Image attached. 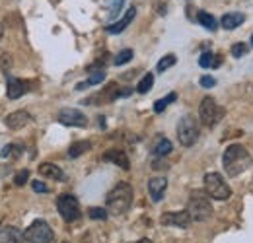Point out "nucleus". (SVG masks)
<instances>
[{
	"label": "nucleus",
	"instance_id": "nucleus-10",
	"mask_svg": "<svg viewBox=\"0 0 253 243\" xmlns=\"http://www.w3.org/2000/svg\"><path fill=\"white\" fill-rule=\"evenodd\" d=\"M160 222L164 226H175V228H187L191 222V216L187 210H179V212H166L162 214Z\"/></svg>",
	"mask_w": 253,
	"mask_h": 243
},
{
	"label": "nucleus",
	"instance_id": "nucleus-22",
	"mask_svg": "<svg viewBox=\"0 0 253 243\" xmlns=\"http://www.w3.org/2000/svg\"><path fill=\"white\" fill-rule=\"evenodd\" d=\"M90 148H92V144L88 140H78V142H74L68 148V158H78V156H82L84 152H88Z\"/></svg>",
	"mask_w": 253,
	"mask_h": 243
},
{
	"label": "nucleus",
	"instance_id": "nucleus-9",
	"mask_svg": "<svg viewBox=\"0 0 253 243\" xmlns=\"http://www.w3.org/2000/svg\"><path fill=\"white\" fill-rule=\"evenodd\" d=\"M59 122L63 124H68V126H86L88 124V119L82 111L78 109H72V107H64L59 113Z\"/></svg>",
	"mask_w": 253,
	"mask_h": 243
},
{
	"label": "nucleus",
	"instance_id": "nucleus-33",
	"mask_svg": "<svg viewBox=\"0 0 253 243\" xmlns=\"http://www.w3.org/2000/svg\"><path fill=\"white\" fill-rule=\"evenodd\" d=\"M199 82H201V86H203V88H212V86L216 84V80H214L212 76H203Z\"/></svg>",
	"mask_w": 253,
	"mask_h": 243
},
{
	"label": "nucleus",
	"instance_id": "nucleus-32",
	"mask_svg": "<svg viewBox=\"0 0 253 243\" xmlns=\"http://www.w3.org/2000/svg\"><path fill=\"white\" fill-rule=\"evenodd\" d=\"M30 179V171L28 169H22L20 173H16V177H14V183L18 185V187H22V185H26V181Z\"/></svg>",
	"mask_w": 253,
	"mask_h": 243
},
{
	"label": "nucleus",
	"instance_id": "nucleus-15",
	"mask_svg": "<svg viewBox=\"0 0 253 243\" xmlns=\"http://www.w3.org/2000/svg\"><path fill=\"white\" fill-rule=\"evenodd\" d=\"M24 234L18 228L12 226H4L0 228V243H24Z\"/></svg>",
	"mask_w": 253,
	"mask_h": 243
},
{
	"label": "nucleus",
	"instance_id": "nucleus-7",
	"mask_svg": "<svg viewBox=\"0 0 253 243\" xmlns=\"http://www.w3.org/2000/svg\"><path fill=\"white\" fill-rule=\"evenodd\" d=\"M177 138H179L181 146H187V148L197 142V138H199V124H197V121L193 117L185 115L183 119H179V122H177Z\"/></svg>",
	"mask_w": 253,
	"mask_h": 243
},
{
	"label": "nucleus",
	"instance_id": "nucleus-2",
	"mask_svg": "<svg viewBox=\"0 0 253 243\" xmlns=\"http://www.w3.org/2000/svg\"><path fill=\"white\" fill-rule=\"evenodd\" d=\"M105 204L111 214H125L132 204V187L128 183H119L115 189L107 193Z\"/></svg>",
	"mask_w": 253,
	"mask_h": 243
},
{
	"label": "nucleus",
	"instance_id": "nucleus-29",
	"mask_svg": "<svg viewBox=\"0 0 253 243\" xmlns=\"http://www.w3.org/2000/svg\"><path fill=\"white\" fill-rule=\"evenodd\" d=\"M248 53H250V47H248L246 43H236V45H232V57L242 59V57L248 55Z\"/></svg>",
	"mask_w": 253,
	"mask_h": 243
},
{
	"label": "nucleus",
	"instance_id": "nucleus-27",
	"mask_svg": "<svg viewBox=\"0 0 253 243\" xmlns=\"http://www.w3.org/2000/svg\"><path fill=\"white\" fill-rule=\"evenodd\" d=\"M123 2H125V0H105V8L109 10V16H111V18L119 14V10H121Z\"/></svg>",
	"mask_w": 253,
	"mask_h": 243
},
{
	"label": "nucleus",
	"instance_id": "nucleus-13",
	"mask_svg": "<svg viewBox=\"0 0 253 243\" xmlns=\"http://www.w3.org/2000/svg\"><path fill=\"white\" fill-rule=\"evenodd\" d=\"M166 189H168L166 177H152V179L148 181V193H150V197H152L154 202H160V201L164 199Z\"/></svg>",
	"mask_w": 253,
	"mask_h": 243
},
{
	"label": "nucleus",
	"instance_id": "nucleus-4",
	"mask_svg": "<svg viewBox=\"0 0 253 243\" xmlns=\"http://www.w3.org/2000/svg\"><path fill=\"white\" fill-rule=\"evenodd\" d=\"M205 193L214 201H228L232 197L230 185L224 181V177L216 171L205 175Z\"/></svg>",
	"mask_w": 253,
	"mask_h": 243
},
{
	"label": "nucleus",
	"instance_id": "nucleus-35",
	"mask_svg": "<svg viewBox=\"0 0 253 243\" xmlns=\"http://www.w3.org/2000/svg\"><path fill=\"white\" fill-rule=\"evenodd\" d=\"M152 167H154V169H168L169 165H168V162H164L162 158H158V160L152 162Z\"/></svg>",
	"mask_w": 253,
	"mask_h": 243
},
{
	"label": "nucleus",
	"instance_id": "nucleus-5",
	"mask_svg": "<svg viewBox=\"0 0 253 243\" xmlns=\"http://www.w3.org/2000/svg\"><path fill=\"white\" fill-rule=\"evenodd\" d=\"M24 238L28 243H53V230L45 220H35L24 232Z\"/></svg>",
	"mask_w": 253,
	"mask_h": 243
},
{
	"label": "nucleus",
	"instance_id": "nucleus-12",
	"mask_svg": "<svg viewBox=\"0 0 253 243\" xmlns=\"http://www.w3.org/2000/svg\"><path fill=\"white\" fill-rule=\"evenodd\" d=\"M30 121H32V117H30L28 111H14V113H10L4 119V124L8 128H12V130H20V128H24Z\"/></svg>",
	"mask_w": 253,
	"mask_h": 243
},
{
	"label": "nucleus",
	"instance_id": "nucleus-39",
	"mask_svg": "<svg viewBox=\"0 0 253 243\" xmlns=\"http://www.w3.org/2000/svg\"><path fill=\"white\" fill-rule=\"evenodd\" d=\"M64 243H66V242H64Z\"/></svg>",
	"mask_w": 253,
	"mask_h": 243
},
{
	"label": "nucleus",
	"instance_id": "nucleus-16",
	"mask_svg": "<svg viewBox=\"0 0 253 243\" xmlns=\"http://www.w3.org/2000/svg\"><path fill=\"white\" fill-rule=\"evenodd\" d=\"M244 22H246V16H244L242 12H228V14L222 16V20H220L224 30H236V28H240Z\"/></svg>",
	"mask_w": 253,
	"mask_h": 243
},
{
	"label": "nucleus",
	"instance_id": "nucleus-36",
	"mask_svg": "<svg viewBox=\"0 0 253 243\" xmlns=\"http://www.w3.org/2000/svg\"><path fill=\"white\" fill-rule=\"evenodd\" d=\"M134 243H152L150 240H138V242H134Z\"/></svg>",
	"mask_w": 253,
	"mask_h": 243
},
{
	"label": "nucleus",
	"instance_id": "nucleus-18",
	"mask_svg": "<svg viewBox=\"0 0 253 243\" xmlns=\"http://www.w3.org/2000/svg\"><path fill=\"white\" fill-rule=\"evenodd\" d=\"M134 16H136V8H128V10H126V14L119 20V22H115V24L107 26V31H109V33H121V31H125L126 26L134 20Z\"/></svg>",
	"mask_w": 253,
	"mask_h": 243
},
{
	"label": "nucleus",
	"instance_id": "nucleus-19",
	"mask_svg": "<svg viewBox=\"0 0 253 243\" xmlns=\"http://www.w3.org/2000/svg\"><path fill=\"white\" fill-rule=\"evenodd\" d=\"M171 150H173V146H171V142L166 136H156V140L152 144V154L156 158H166Z\"/></svg>",
	"mask_w": 253,
	"mask_h": 243
},
{
	"label": "nucleus",
	"instance_id": "nucleus-31",
	"mask_svg": "<svg viewBox=\"0 0 253 243\" xmlns=\"http://www.w3.org/2000/svg\"><path fill=\"white\" fill-rule=\"evenodd\" d=\"M88 216L94 218V220H105V218H107V210L97 208V206H92V208L88 210Z\"/></svg>",
	"mask_w": 253,
	"mask_h": 243
},
{
	"label": "nucleus",
	"instance_id": "nucleus-24",
	"mask_svg": "<svg viewBox=\"0 0 253 243\" xmlns=\"http://www.w3.org/2000/svg\"><path fill=\"white\" fill-rule=\"evenodd\" d=\"M175 99H177V93H173V91L168 93L166 97H162V99H158V101L154 103V111H156V113H162V111H164L171 101H175Z\"/></svg>",
	"mask_w": 253,
	"mask_h": 243
},
{
	"label": "nucleus",
	"instance_id": "nucleus-1",
	"mask_svg": "<svg viewBox=\"0 0 253 243\" xmlns=\"http://www.w3.org/2000/svg\"><path fill=\"white\" fill-rule=\"evenodd\" d=\"M250 162H252L250 154H248V150L244 146H240V144L228 146V150L222 156V163H224V169H226L228 177H236L242 171H246L248 165H250Z\"/></svg>",
	"mask_w": 253,
	"mask_h": 243
},
{
	"label": "nucleus",
	"instance_id": "nucleus-3",
	"mask_svg": "<svg viewBox=\"0 0 253 243\" xmlns=\"http://www.w3.org/2000/svg\"><path fill=\"white\" fill-rule=\"evenodd\" d=\"M187 212H189L191 220L195 222H205L212 216V202L211 197L205 191H193L187 204Z\"/></svg>",
	"mask_w": 253,
	"mask_h": 243
},
{
	"label": "nucleus",
	"instance_id": "nucleus-11",
	"mask_svg": "<svg viewBox=\"0 0 253 243\" xmlns=\"http://www.w3.org/2000/svg\"><path fill=\"white\" fill-rule=\"evenodd\" d=\"M6 76H8L6 95H8L10 99H18V97H22L26 91L30 90V88H28V86H30V82H26V80H20V78H14V76H10L8 72H6Z\"/></svg>",
	"mask_w": 253,
	"mask_h": 243
},
{
	"label": "nucleus",
	"instance_id": "nucleus-38",
	"mask_svg": "<svg viewBox=\"0 0 253 243\" xmlns=\"http://www.w3.org/2000/svg\"><path fill=\"white\" fill-rule=\"evenodd\" d=\"M252 45H253V35H252Z\"/></svg>",
	"mask_w": 253,
	"mask_h": 243
},
{
	"label": "nucleus",
	"instance_id": "nucleus-26",
	"mask_svg": "<svg viewBox=\"0 0 253 243\" xmlns=\"http://www.w3.org/2000/svg\"><path fill=\"white\" fill-rule=\"evenodd\" d=\"M175 62H177L175 55H166V57L158 62V66H156V68H158V72H166V70H168V68H171Z\"/></svg>",
	"mask_w": 253,
	"mask_h": 243
},
{
	"label": "nucleus",
	"instance_id": "nucleus-14",
	"mask_svg": "<svg viewBox=\"0 0 253 243\" xmlns=\"http://www.w3.org/2000/svg\"><path fill=\"white\" fill-rule=\"evenodd\" d=\"M103 162H111V163L119 165V167L125 169V171L130 167V162H128L126 154L123 152V150H117V148H111V150H107V152L103 154Z\"/></svg>",
	"mask_w": 253,
	"mask_h": 243
},
{
	"label": "nucleus",
	"instance_id": "nucleus-34",
	"mask_svg": "<svg viewBox=\"0 0 253 243\" xmlns=\"http://www.w3.org/2000/svg\"><path fill=\"white\" fill-rule=\"evenodd\" d=\"M32 187H33V191H35V193H49V187H47L43 181H33Z\"/></svg>",
	"mask_w": 253,
	"mask_h": 243
},
{
	"label": "nucleus",
	"instance_id": "nucleus-8",
	"mask_svg": "<svg viewBox=\"0 0 253 243\" xmlns=\"http://www.w3.org/2000/svg\"><path fill=\"white\" fill-rule=\"evenodd\" d=\"M57 208H59V212H61L64 222H74V220H78L80 214H82L78 199L72 197V195H61V197L57 199Z\"/></svg>",
	"mask_w": 253,
	"mask_h": 243
},
{
	"label": "nucleus",
	"instance_id": "nucleus-30",
	"mask_svg": "<svg viewBox=\"0 0 253 243\" xmlns=\"http://www.w3.org/2000/svg\"><path fill=\"white\" fill-rule=\"evenodd\" d=\"M130 59H132V51H130V49H123V51L113 59V62H115L117 66H121V64H126Z\"/></svg>",
	"mask_w": 253,
	"mask_h": 243
},
{
	"label": "nucleus",
	"instance_id": "nucleus-21",
	"mask_svg": "<svg viewBox=\"0 0 253 243\" xmlns=\"http://www.w3.org/2000/svg\"><path fill=\"white\" fill-rule=\"evenodd\" d=\"M199 64L203 68H218L222 64V57L216 53H203L201 59H199Z\"/></svg>",
	"mask_w": 253,
	"mask_h": 243
},
{
	"label": "nucleus",
	"instance_id": "nucleus-25",
	"mask_svg": "<svg viewBox=\"0 0 253 243\" xmlns=\"http://www.w3.org/2000/svg\"><path fill=\"white\" fill-rule=\"evenodd\" d=\"M152 84H154V76L148 72V74H146V76H144V78L138 82V86H136V91H138V93H146V91L152 88Z\"/></svg>",
	"mask_w": 253,
	"mask_h": 243
},
{
	"label": "nucleus",
	"instance_id": "nucleus-28",
	"mask_svg": "<svg viewBox=\"0 0 253 243\" xmlns=\"http://www.w3.org/2000/svg\"><path fill=\"white\" fill-rule=\"evenodd\" d=\"M22 152H24V150H22V146H18V144H8V146H4V148H2L0 156H4V158H6V156L18 158V156H20Z\"/></svg>",
	"mask_w": 253,
	"mask_h": 243
},
{
	"label": "nucleus",
	"instance_id": "nucleus-23",
	"mask_svg": "<svg viewBox=\"0 0 253 243\" xmlns=\"http://www.w3.org/2000/svg\"><path fill=\"white\" fill-rule=\"evenodd\" d=\"M103 78H105V72H103V70H97V72H94L86 82L78 84V86H76V90H84V88H88V86H95V84L103 82Z\"/></svg>",
	"mask_w": 253,
	"mask_h": 243
},
{
	"label": "nucleus",
	"instance_id": "nucleus-37",
	"mask_svg": "<svg viewBox=\"0 0 253 243\" xmlns=\"http://www.w3.org/2000/svg\"><path fill=\"white\" fill-rule=\"evenodd\" d=\"M2 33H4V28H2V24H0V39H2Z\"/></svg>",
	"mask_w": 253,
	"mask_h": 243
},
{
	"label": "nucleus",
	"instance_id": "nucleus-6",
	"mask_svg": "<svg viewBox=\"0 0 253 243\" xmlns=\"http://www.w3.org/2000/svg\"><path fill=\"white\" fill-rule=\"evenodd\" d=\"M199 117H201V121L205 122L207 126H214L224 117V109L212 97H205L201 101V107H199Z\"/></svg>",
	"mask_w": 253,
	"mask_h": 243
},
{
	"label": "nucleus",
	"instance_id": "nucleus-20",
	"mask_svg": "<svg viewBox=\"0 0 253 243\" xmlns=\"http://www.w3.org/2000/svg\"><path fill=\"white\" fill-rule=\"evenodd\" d=\"M197 22H199L205 30H209V31H216V28H218V24H216L214 16H212V14H209V12H205V10L197 12Z\"/></svg>",
	"mask_w": 253,
	"mask_h": 243
},
{
	"label": "nucleus",
	"instance_id": "nucleus-17",
	"mask_svg": "<svg viewBox=\"0 0 253 243\" xmlns=\"http://www.w3.org/2000/svg\"><path fill=\"white\" fill-rule=\"evenodd\" d=\"M39 173H41L43 177H47V179H55V181H63L64 179L63 169H61L59 165H55V163H49V162H45V163L39 165Z\"/></svg>",
	"mask_w": 253,
	"mask_h": 243
}]
</instances>
